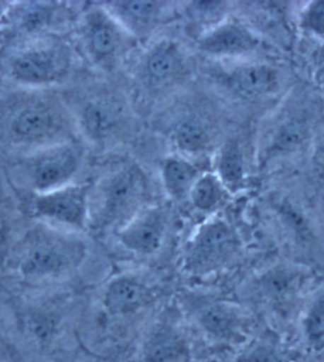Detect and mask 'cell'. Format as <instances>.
Wrapping results in <instances>:
<instances>
[{"label":"cell","instance_id":"6da1fadb","mask_svg":"<svg viewBox=\"0 0 324 362\" xmlns=\"http://www.w3.org/2000/svg\"><path fill=\"white\" fill-rule=\"evenodd\" d=\"M86 255L88 247L79 236L43 222L16 243L11 266L24 279L40 282L74 272Z\"/></svg>","mask_w":324,"mask_h":362},{"label":"cell","instance_id":"7a4b0ae2","mask_svg":"<svg viewBox=\"0 0 324 362\" xmlns=\"http://www.w3.org/2000/svg\"><path fill=\"white\" fill-rule=\"evenodd\" d=\"M60 105L41 93L11 94L0 101V139L15 146H43L65 128Z\"/></svg>","mask_w":324,"mask_h":362},{"label":"cell","instance_id":"3957f363","mask_svg":"<svg viewBox=\"0 0 324 362\" xmlns=\"http://www.w3.org/2000/svg\"><path fill=\"white\" fill-rule=\"evenodd\" d=\"M7 72L13 80L32 86L53 82L65 74L68 57L57 45L35 42L25 45L7 60Z\"/></svg>","mask_w":324,"mask_h":362},{"label":"cell","instance_id":"277c9868","mask_svg":"<svg viewBox=\"0 0 324 362\" xmlns=\"http://www.w3.org/2000/svg\"><path fill=\"white\" fill-rule=\"evenodd\" d=\"M78 166L79 158L72 147L55 144L28 158L22 174L30 189L37 194H45L66 186Z\"/></svg>","mask_w":324,"mask_h":362},{"label":"cell","instance_id":"5b68a950","mask_svg":"<svg viewBox=\"0 0 324 362\" xmlns=\"http://www.w3.org/2000/svg\"><path fill=\"white\" fill-rule=\"evenodd\" d=\"M88 186H64L39 194L33 202V216L47 224L85 229L88 222Z\"/></svg>","mask_w":324,"mask_h":362},{"label":"cell","instance_id":"8992f818","mask_svg":"<svg viewBox=\"0 0 324 362\" xmlns=\"http://www.w3.org/2000/svg\"><path fill=\"white\" fill-rule=\"evenodd\" d=\"M144 175L137 168L122 170L106 181L100 191L99 222L103 226L122 223L136 208L144 194Z\"/></svg>","mask_w":324,"mask_h":362},{"label":"cell","instance_id":"52a82bcc","mask_svg":"<svg viewBox=\"0 0 324 362\" xmlns=\"http://www.w3.org/2000/svg\"><path fill=\"white\" fill-rule=\"evenodd\" d=\"M236 238L221 219L201 226L192 235L186 250V267L195 272H209L227 261L233 252Z\"/></svg>","mask_w":324,"mask_h":362},{"label":"cell","instance_id":"ba28073f","mask_svg":"<svg viewBox=\"0 0 324 362\" xmlns=\"http://www.w3.org/2000/svg\"><path fill=\"white\" fill-rule=\"evenodd\" d=\"M166 232V213L154 208L132 217L120 229L119 238L127 250L139 255H152L161 247Z\"/></svg>","mask_w":324,"mask_h":362},{"label":"cell","instance_id":"9c48e42d","mask_svg":"<svg viewBox=\"0 0 324 362\" xmlns=\"http://www.w3.org/2000/svg\"><path fill=\"white\" fill-rule=\"evenodd\" d=\"M146 286L132 278L112 281L103 295V305L113 316H125L141 308L147 300Z\"/></svg>","mask_w":324,"mask_h":362},{"label":"cell","instance_id":"30bf717a","mask_svg":"<svg viewBox=\"0 0 324 362\" xmlns=\"http://www.w3.org/2000/svg\"><path fill=\"white\" fill-rule=\"evenodd\" d=\"M258 44L255 36L236 24L217 28L200 42V48L209 54H237L253 49Z\"/></svg>","mask_w":324,"mask_h":362},{"label":"cell","instance_id":"8fae6325","mask_svg":"<svg viewBox=\"0 0 324 362\" xmlns=\"http://www.w3.org/2000/svg\"><path fill=\"white\" fill-rule=\"evenodd\" d=\"M233 88L243 95L255 97L270 93L278 83L274 69L264 65L244 66L231 78Z\"/></svg>","mask_w":324,"mask_h":362},{"label":"cell","instance_id":"7c38bea8","mask_svg":"<svg viewBox=\"0 0 324 362\" xmlns=\"http://www.w3.org/2000/svg\"><path fill=\"white\" fill-rule=\"evenodd\" d=\"M163 178L168 193L175 199H183L197 180V170L185 161L169 160L164 166Z\"/></svg>","mask_w":324,"mask_h":362},{"label":"cell","instance_id":"4fadbf2b","mask_svg":"<svg viewBox=\"0 0 324 362\" xmlns=\"http://www.w3.org/2000/svg\"><path fill=\"white\" fill-rule=\"evenodd\" d=\"M236 314L227 303H216L201 311L199 322L208 332L216 336H226L236 325Z\"/></svg>","mask_w":324,"mask_h":362},{"label":"cell","instance_id":"5bb4252c","mask_svg":"<svg viewBox=\"0 0 324 362\" xmlns=\"http://www.w3.org/2000/svg\"><path fill=\"white\" fill-rule=\"evenodd\" d=\"M180 339L168 331L156 333L147 342L145 356L148 362H169L180 354Z\"/></svg>","mask_w":324,"mask_h":362},{"label":"cell","instance_id":"9a60e30c","mask_svg":"<svg viewBox=\"0 0 324 362\" xmlns=\"http://www.w3.org/2000/svg\"><path fill=\"white\" fill-rule=\"evenodd\" d=\"M190 196L195 207L201 211H209L221 199V187L216 178L211 175H204L195 180Z\"/></svg>","mask_w":324,"mask_h":362},{"label":"cell","instance_id":"2e32d148","mask_svg":"<svg viewBox=\"0 0 324 362\" xmlns=\"http://www.w3.org/2000/svg\"><path fill=\"white\" fill-rule=\"evenodd\" d=\"M219 174L226 185H236L244 177V163L236 147L226 150L219 161Z\"/></svg>","mask_w":324,"mask_h":362},{"label":"cell","instance_id":"e0dca14e","mask_svg":"<svg viewBox=\"0 0 324 362\" xmlns=\"http://www.w3.org/2000/svg\"><path fill=\"white\" fill-rule=\"evenodd\" d=\"M18 13L19 23L28 32H39L49 23L50 11L44 5L30 2L22 7Z\"/></svg>","mask_w":324,"mask_h":362},{"label":"cell","instance_id":"ac0fdd59","mask_svg":"<svg viewBox=\"0 0 324 362\" xmlns=\"http://www.w3.org/2000/svg\"><path fill=\"white\" fill-rule=\"evenodd\" d=\"M301 27L318 37H324V0L310 2L301 13Z\"/></svg>","mask_w":324,"mask_h":362},{"label":"cell","instance_id":"d6986e66","mask_svg":"<svg viewBox=\"0 0 324 362\" xmlns=\"http://www.w3.org/2000/svg\"><path fill=\"white\" fill-rule=\"evenodd\" d=\"M206 141V134L197 122H185L178 131V143L186 151H197Z\"/></svg>","mask_w":324,"mask_h":362},{"label":"cell","instance_id":"ffe728a7","mask_svg":"<svg viewBox=\"0 0 324 362\" xmlns=\"http://www.w3.org/2000/svg\"><path fill=\"white\" fill-rule=\"evenodd\" d=\"M91 46L97 54H110L116 48L117 37L112 29L108 26L94 28L91 33Z\"/></svg>","mask_w":324,"mask_h":362},{"label":"cell","instance_id":"44dd1931","mask_svg":"<svg viewBox=\"0 0 324 362\" xmlns=\"http://www.w3.org/2000/svg\"><path fill=\"white\" fill-rule=\"evenodd\" d=\"M175 58L168 52H156L150 57L148 69L151 74L159 79L170 76L175 69Z\"/></svg>","mask_w":324,"mask_h":362},{"label":"cell","instance_id":"7402d4cb","mask_svg":"<svg viewBox=\"0 0 324 362\" xmlns=\"http://www.w3.org/2000/svg\"><path fill=\"white\" fill-rule=\"evenodd\" d=\"M306 329L312 339H320L324 335V297L318 300L310 311Z\"/></svg>","mask_w":324,"mask_h":362},{"label":"cell","instance_id":"603a6c76","mask_svg":"<svg viewBox=\"0 0 324 362\" xmlns=\"http://www.w3.org/2000/svg\"><path fill=\"white\" fill-rule=\"evenodd\" d=\"M125 9L134 18L147 19L155 15L158 5L154 1H128L125 2Z\"/></svg>","mask_w":324,"mask_h":362},{"label":"cell","instance_id":"cb8c5ba5","mask_svg":"<svg viewBox=\"0 0 324 362\" xmlns=\"http://www.w3.org/2000/svg\"><path fill=\"white\" fill-rule=\"evenodd\" d=\"M299 138H300V133H299L297 128L291 127L282 131L280 136H279L278 143L281 147L289 148V147L298 144Z\"/></svg>","mask_w":324,"mask_h":362},{"label":"cell","instance_id":"d4e9b609","mask_svg":"<svg viewBox=\"0 0 324 362\" xmlns=\"http://www.w3.org/2000/svg\"><path fill=\"white\" fill-rule=\"evenodd\" d=\"M248 362H278V361L270 351L257 349L248 356Z\"/></svg>","mask_w":324,"mask_h":362},{"label":"cell","instance_id":"484cf974","mask_svg":"<svg viewBox=\"0 0 324 362\" xmlns=\"http://www.w3.org/2000/svg\"><path fill=\"white\" fill-rule=\"evenodd\" d=\"M317 65L318 69L321 74H324V43L320 49H318L317 54Z\"/></svg>","mask_w":324,"mask_h":362},{"label":"cell","instance_id":"4316f807","mask_svg":"<svg viewBox=\"0 0 324 362\" xmlns=\"http://www.w3.org/2000/svg\"><path fill=\"white\" fill-rule=\"evenodd\" d=\"M0 211H1V210H0ZM0 214H1V213H0Z\"/></svg>","mask_w":324,"mask_h":362}]
</instances>
